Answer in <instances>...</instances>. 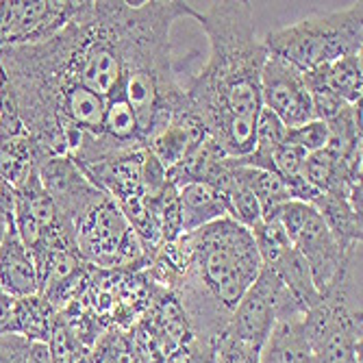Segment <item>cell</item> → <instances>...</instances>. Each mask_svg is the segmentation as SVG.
<instances>
[{"instance_id": "cell-1", "label": "cell", "mask_w": 363, "mask_h": 363, "mask_svg": "<svg viewBox=\"0 0 363 363\" xmlns=\"http://www.w3.org/2000/svg\"><path fill=\"white\" fill-rule=\"evenodd\" d=\"M194 20L209 38L205 68L183 83L185 109L218 148L240 159L252 152L261 105V70L268 50L257 38L250 3H209Z\"/></svg>"}, {"instance_id": "cell-2", "label": "cell", "mask_w": 363, "mask_h": 363, "mask_svg": "<svg viewBox=\"0 0 363 363\" xmlns=\"http://www.w3.org/2000/svg\"><path fill=\"white\" fill-rule=\"evenodd\" d=\"M179 244L185 268L172 291L194 337L216 348L263 268L257 244L250 230L230 218L181 235Z\"/></svg>"}, {"instance_id": "cell-3", "label": "cell", "mask_w": 363, "mask_h": 363, "mask_svg": "<svg viewBox=\"0 0 363 363\" xmlns=\"http://www.w3.org/2000/svg\"><path fill=\"white\" fill-rule=\"evenodd\" d=\"M268 55L279 57L296 70L309 72L363 50V3L342 11L320 13L268 30L261 40Z\"/></svg>"}, {"instance_id": "cell-4", "label": "cell", "mask_w": 363, "mask_h": 363, "mask_svg": "<svg viewBox=\"0 0 363 363\" xmlns=\"http://www.w3.org/2000/svg\"><path fill=\"white\" fill-rule=\"evenodd\" d=\"M303 315L305 311L296 305L277 274L263 266L257 281L248 287L238 309L230 315L224 335L261 352L279 320Z\"/></svg>"}, {"instance_id": "cell-5", "label": "cell", "mask_w": 363, "mask_h": 363, "mask_svg": "<svg viewBox=\"0 0 363 363\" xmlns=\"http://www.w3.org/2000/svg\"><path fill=\"white\" fill-rule=\"evenodd\" d=\"M79 9V0H0V50L55 38Z\"/></svg>"}, {"instance_id": "cell-6", "label": "cell", "mask_w": 363, "mask_h": 363, "mask_svg": "<svg viewBox=\"0 0 363 363\" xmlns=\"http://www.w3.org/2000/svg\"><path fill=\"white\" fill-rule=\"evenodd\" d=\"M128 220L109 196L101 198L74 224L77 250L85 266L118 268L120 246L128 233Z\"/></svg>"}, {"instance_id": "cell-7", "label": "cell", "mask_w": 363, "mask_h": 363, "mask_svg": "<svg viewBox=\"0 0 363 363\" xmlns=\"http://www.w3.org/2000/svg\"><path fill=\"white\" fill-rule=\"evenodd\" d=\"M261 105L270 109L287 128L315 120L303 72L272 55H268L261 70Z\"/></svg>"}, {"instance_id": "cell-8", "label": "cell", "mask_w": 363, "mask_h": 363, "mask_svg": "<svg viewBox=\"0 0 363 363\" xmlns=\"http://www.w3.org/2000/svg\"><path fill=\"white\" fill-rule=\"evenodd\" d=\"M38 174L61 220L68 222L72 228L83 213H87L101 198L107 196L83 174V170L70 157L44 159L38 168Z\"/></svg>"}, {"instance_id": "cell-9", "label": "cell", "mask_w": 363, "mask_h": 363, "mask_svg": "<svg viewBox=\"0 0 363 363\" xmlns=\"http://www.w3.org/2000/svg\"><path fill=\"white\" fill-rule=\"evenodd\" d=\"M289 242L305 259L315 289L320 291V296H324L337 281L346 263L348 250H344L335 242L331 230L326 228V224L322 222V218L313 207L309 209L303 224L296 228V233L289 238Z\"/></svg>"}, {"instance_id": "cell-10", "label": "cell", "mask_w": 363, "mask_h": 363, "mask_svg": "<svg viewBox=\"0 0 363 363\" xmlns=\"http://www.w3.org/2000/svg\"><path fill=\"white\" fill-rule=\"evenodd\" d=\"M0 287L13 301L40 294L35 259L18 238L13 224L7 226L0 244Z\"/></svg>"}, {"instance_id": "cell-11", "label": "cell", "mask_w": 363, "mask_h": 363, "mask_svg": "<svg viewBox=\"0 0 363 363\" xmlns=\"http://www.w3.org/2000/svg\"><path fill=\"white\" fill-rule=\"evenodd\" d=\"M177 189L183 235L194 233V230L222 218H230L224 196L211 183H185Z\"/></svg>"}, {"instance_id": "cell-12", "label": "cell", "mask_w": 363, "mask_h": 363, "mask_svg": "<svg viewBox=\"0 0 363 363\" xmlns=\"http://www.w3.org/2000/svg\"><path fill=\"white\" fill-rule=\"evenodd\" d=\"M307 89L322 87L340 96L344 103L354 105L363 94V55H350L333 63L303 72Z\"/></svg>"}, {"instance_id": "cell-13", "label": "cell", "mask_w": 363, "mask_h": 363, "mask_svg": "<svg viewBox=\"0 0 363 363\" xmlns=\"http://www.w3.org/2000/svg\"><path fill=\"white\" fill-rule=\"evenodd\" d=\"M55 307L44 294L28 296V298L13 301L7 333L22 335L28 342L48 344L55 328Z\"/></svg>"}, {"instance_id": "cell-14", "label": "cell", "mask_w": 363, "mask_h": 363, "mask_svg": "<svg viewBox=\"0 0 363 363\" xmlns=\"http://www.w3.org/2000/svg\"><path fill=\"white\" fill-rule=\"evenodd\" d=\"M303 318L279 320L266 346L261 348L259 363H313Z\"/></svg>"}, {"instance_id": "cell-15", "label": "cell", "mask_w": 363, "mask_h": 363, "mask_svg": "<svg viewBox=\"0 0 363 363\" xmlns=\"http://www.w3.org/2000/svg\"><path fill=\"white\" fill-rule=\"evenodd\" d=\"M44 152L28 135H0V179L13 189L35 174Z\"/></svg>"}, {"instance_id": "cell-16", "label": "cell", "mask_w": 363, "mask_h": 363, "mask_svg": "<svg viewBox=\"0 0 363 363\" xmlns=\"http://www.w3.org/2000/svg\"><path fill=\"white\" fill-rule=\"evenodd\" d=\"M311 207L318 211V216L322 218L326 228L331 230V235L335 238V242L344 250L361 244V240H363L361 216L350 209V205H348V201L344 196H340V194H320L311 203Z\"/></svg>"}, {"instance_id": "cell-17", "label": "cell", "mask_w": 363, "mask_h": 363, "mask_svg": "<svg viewBox=\"0 0 363 363\" xmlns=\"http://www.w3.org/2000/svg\"><path fill=\"white\" fill-rule=\"evenodd\" d=\"M242 174L261 207V218L277 211L283 203L294 201L287 185L277 174H272L268 170H259V168H248V166H242Z\"/></svg>"}, {"instance_id": "cell-18", "label": "cell", "mask_w": 363, "mask_h": 363, "mask_svg": "<svg viewBox=\"0 0 363 363\" xmlns=\"http://www.w3.org/2000/svg\"><path fill=\"white\" fill-rule=\"evenodd\" d=\"M287 142L303 148L307 155L322 150L328 144V126L320 120H311L303 126L287 128Z\"/></svg>"}, {"instance_id": "cell-19", "label": "cell", "mask_w": 363, "mask_h": 363, "mask_svg": "<svg viewBox=\"0 0 363 363\" xmlns=\"http://www.w3.org/2000/svg\"><path fill=\"white\" fill-rule=\"evenodd\" d=\"M259 354L261 352L226 335H222L216 344V363H259Z\"/></svg>"}, {"instance_id": "cell-20", "label": "cell", "mask_w": 363, "mask_h": 363, "mask_svg": "<svg viewBox=\"0 0 363 363\" xmlns=\"http://www.w3.org/2000/svg\"><path fill=\"white\" fill-rule=\"evenodd\" d=\"M30 342L16 333L0 335V363H26Z\"/></svg>"}, {"instance_id": "cell-21", "label": "cell", "mask_w": 363, "mask_h": 363, "mask_svg": "<svg viewBox=\"0 0 363 363\" xmlns=\"http://www.w3.org/2000/svg\"><path fill=\"white\" fill-rule=\"evenodd\" d=\"M13 205H16V189L0 179V224L5 228L13 224Z\"/></svg>"}, {"instance_id": "cell-22", "label": "cell", "mask_w": 363, "mask_h": 363, "mask_svg": "<svg viewBox=\"0 0 363 363\" xmlns=\"http://www.w3.org/2000/svg\"><path fill=\"white\" fill-rule=\"evenodd\" d=\"M26 363H52L48 344L30 342V350H28V361Z\"/></svg>"}, {"instance_id": "cell-23", "label": "cell", "mask_w": 363, "mask_h": 363, "mask_svg": "<svg viewBox=\"0 0 363 363\" xmlns=\"http://www.w3.org/2000/svg\"><path fill=\"white\" fill-rule=\"evenodd\" d=\"M11 307H13V298H9V296L3 291V287H0V335L7 333V324H9Z\"/></svg>"}, {"instance_id": "cell-24", "label": "cell", "mask_w": 363, "mask_h": 363, "mask_svg": "<svg viewBox=\"0 0 363 363\" xmlns=\"http://www.w3.org/2000/svg\"><path fill=\"white\" fill-rule=\"evenodd\" d=\"M5 230H7V228H5L3 224H0V244H3V238H5Z\"/></svg>"}]
</instances>
